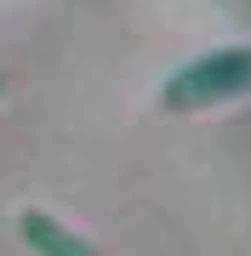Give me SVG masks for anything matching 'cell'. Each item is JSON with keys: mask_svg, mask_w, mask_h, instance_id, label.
<instances>
[{"mask_svg": "<svg viewBox=\"0 0 251 256\" xmlns=\"http://www.w3.org/2000/svg\"><path fill=\"white\" fill-rule=\"evenodd\" d=\"M245 92H251V46H228L177 74L166 86V108H205V102H228Z\"/></svg>", "mask_w": 251, "mask_h": 256, "instance_id": "obj_1", "label": "cell"}]
</instances>
